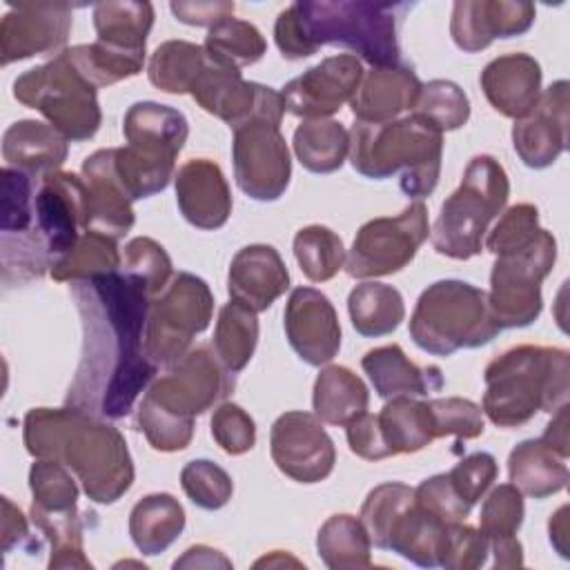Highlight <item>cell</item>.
<instances>
[{
	"label": "cell",
	"instance_id": "obj_1",
	"mask_svg": "<svg viewBox=\"0 0 570 570\" xmlns=\"http://www.w3.org/2000/svg\"><path fill=\"white\" fill-rule=\"evenodd\" d=\"M69 289L80 314L82 352L65 403L102 419H122L158 370L145 354L151 298L122 269L76 281Z\"/></svg>",
	"mask_w": 570,
	"mask_h": 570
},
{
	"label": "cell",
	"instance_id": "obj_2",
	"mask_svg": "<svg viewBox=\"0 0 570 570\" xmlns=\"http://www.w3.org/2000/svg\"><path fill=\"white\" fill-rule=\"evenodd\" d=\"M22 439L33 459L67 465L94 503H116L134 483V461L120 430L82 407L29 410Z\"/></svg>",
	"mask_w": 570,
	"mask_h": 570
},
{
	"label": "cell",
	"instance_id": "obj_3",
	"mask_svg": "<svg viewBox=\"0 0 570 570\" xmlns=\"http://www.w3.org/2000/svg\"><path fill=\"white\" fill-rule=\"evenodd\" d=\"M234 390V374L209 345L191 347L151 381L138 410L136 428L160 452L185 450L194 436V419Z\"/></svg>",
	"mask_w": 570,
	"mask_h": 570
},
{
	"label": "cell",
	"instance_id": "obj_4",
	"mask_svg": "<svg viewBox=\"0 0 570 570\" xmlns=\"http://www.w3.org/2000/svg\"><path fill=\"white\" fill-rule=\"evenodd\" d=\"M570 354L563 347L517 345L492 358L483 372L481 410L499 428L525 425L537 412L568 403Z\"/></svg>",
	"mask_w": 570,
	"mask_h": 570
},
{
	"label": "cell",
	"instance_id": "obj_5",
	"mask_svg": "<svg viewBox=\"0 0 570 570\" xmlns=\"http://www.w3.org/2000/svg\"><path fill=\"white\" fill-rule=\"evenodd\" d=\"M443 134L416 114L390 122H354L350 129V163L374 180L401 174L410 198L434 191L441 174Z\"/></svg>",
	"mask_w": 570,
	"mask_h": 570
},
{
	"label": "cell",
	"instance_id": "obj_6",
	"mask_svg": "<svg viewBox=\"0 0 570 570\" xmlns=\"http://www.w3.org/2000/svg\"><path fill=\"white\" fill-rule=\"evenodd\" d=\"M405 2L363 0H303L292 11L312 53L323 45L350 49L372 67L399 65V27L407 13Z\"/></svg>",
	"mask_w": 570,
	"mask_h": 570
},
{
	"label": "cell",
	"instance_id": "obj_7",
	"mask_svg": "<svg viewBox=\"0 0 570 570\" xmlns=\"http://www.w3.org/2000/svg\"><path fill=\"white\" fill-rule=\"evenodd\" d=\"M499 332L488 292L459 278H443L423 289L410 318V338L432 356L481 347Z\"/></svg>",
	"mask_w": 570,
	"mask_h": 570
},
{
	"label": "cell",
	"instance_id": "obj_8",
	"mask_svg": "<svg viewBox=\"0 0 570 570\" xmlns=\"http://www.w3.org/2000/svg\"><path fill=\"white\" fill-rule=\"evenodd\" d=\"M510 196L508 174L488 154L474 156L452 191L441 205L430 240L432 247L454 261H468L483 249L490 223L503 212Z\"/></svg>",
	"mask_w": 570,
	"mask_h": 570
},
{
	"label": "cell",
	"instance_id": "obj_9",
	"mask_svg": "<svg viewBox=\"0 0 570 570\" xmlns=\"http://www.w3.org/2000/svg\"><path fill=\"white\" fill-rule=\"evenodd\" d=\"M96 87L69 62L65 51L13 80V98L40 111L67 140H89L100 129Z\"/></svg>",
	"mask_w": 570,
	"mask_h": 570
},
{
	"label": "cell",
	"instance_id": "obj_10",
	"mask_svg": "<svg viewBox=\"0 0 570 570\" xmlns=\"http://www.w3.org/2000/svg\"><path fill=\"white\" fill-rule=\"evenodd\" d=\"M557 261V240L541 227L525 247L497 256L490 272L488 307L501 330L532 325L543 307L541 283Z\"/></svg>",
	"mask_w": 570,
	"mask_h": 570
},
{
	"label": "cell",
	"instance_id": "obj_11",
	"mask_svg": "<svg viewBox=\"0 0 570 570\" xmlns=\"http://www.w3.org/2000/svg\"><path fill=\"white\" fill-rule=\"evenodd\" d=\"M214 314V296L209 285L189 274L178 272L163 294H158L145 323V354L158 365H171L191 347L196 334L205 332Z\"/></svg>",
	"mask_w": 570,
	"mask_h": 570
},
{
	"label": "cell",
	"instance_id": "obj_12",
	"mask_svg": "<svg viewBox=\"0 0 570 570\" xmlns=\"http://www.w3.org/2000/svg\"><path fill=\"white\" fill-rule=\"evenodd\" d=\"M430 234L428 207L410 203L399 216L372 218L354 236L345 258L352 278H379L401 272L419 252Z\"/></svg>",
	"mask_w": 570,
	"mask_h": 570
},
{
	"label": "cell",
	"instance_id": "obj_13",
	"mask_svg": "<svg viewBox=\"0 0 570 570\" xmlns=\"http://www.w3.org/2000/svg\"><path fill=\"white\" fill-rule=\"evenodd\" d=\"M234 178L243 194L254 200H278L292 178V160L281 125L249 120L234 129L232 140Z\"/></svg>",
	"mask_w": 570,
	"mask_h": 570
},
{
	"label": "cell",
	"instance_id": "obj_14",
	"mask_svg": "<svg viewBox=\"0 0 570 570\" xmlns=\"http://www.w3.org/2000/svg\"><path fill=\"white\" fill-rule=\"evenodd\" d=\"M189 94L207 114L220 118L232 129L256 118L281 125L285 114L281 91L243 80L240 71L212 65L209 60Z\"/></svg>",
	"mask_w": 570,
	"mask_h": 570
},
{
	"label": "cell",
	"instance_id": "obj_15",
	"mask_svg": "<svg viewBox=\"0 0 570 570\" xmlns=\"http://www.w3.org/2000/svg\"><path fill=\"white\" fill-rule=\"evenodd\" d=\"M269 454L276 468L298 481L318 483L327 479L336 463V450L323 421L309 412H285L269 430Z\"/></svg>",
	"mask_w": 570,
	"mask_h": 570
},
{
	"label": "cell",
	"instance_id": "obj_16",
	"mask_svg": "<svg viewBox=\"0 0 570 570\" xmlns=\"http://www.w3.org/2000/svg\"><path fill=\"white\" fill-rule=\"evenodd\" d=\"M36 229L47 243L51 265L65 256L89 229L87 185L71 171H51L40 178L33 198Z\"/></svg>",
	"mask_w": 570,
	"mask_h": 570
},
{
	"label": "cell",
	"instance_id": "obj_17",
	"mask_svg": "<svg viewBox=\"0 0 570 570\" xmlns=\"http://www.w3.org/2000/svg\"><path fill=\"white\" fill-rule=\"evenodd\" d=\"M361 78L363 65L356 56L338 53L323 58L283 87L285 111L303 120L327 118L352 100Z\"/></svg>",
	"mask_w": 570,
	"mask_h": 570
},
{
	"label": "cell",
	"instance_id": "obj_18",
	"mask_svg": "<svg viewBox=\"0 0 570 570\" xmlns=\"http://www.w3.org/2000/svg\"><path fill=\"white\" fill-rule=\"evenodd\" d=\"M73 24V9L62 2L11 4L0 22V60L11 65L40 53H60ZM65 51V49H62Z\"/></svg>",
	"mask_w": 570,
	"mask_h": 570
},
{
	"label": "cell",
	"instance_id": "obj_19",
	"mask_svg": "<svg viewBox=\"0 0 570 570\" xmlns=\"http://www.w3.org/2000/svg\"><path fill=\"white\" fill-rule=\"evenodd\" d=\"M122 136L127 140L125 149L134 160L149 169L174 176L176 156L185 147L189 125L178 109L142 100L127 109Z\"/></svg>",
	"mask_w": 570,
	"mask_h": 570
},
{
	"label": "cell",
	"instance_id": "obj_20",
	"mask_svg": "<svg viewBox=\"0 0 570 570\" xmlns=\"http://www.w3.org/2000/svg\"><path fill=\"white\" fill-rule=\"evenodd\" d=\"M568 107L570 85L557 80L541 91L528 116L514 120L512 147L523 165L546 169L568 149Z\"/></svg>",
	"mask_w": 570,
	"mask_h": 570
},
{
	"label": "cell",
	"instance_id": "obj_21",
	"mask_svg": "<svg viewBox=\"0 0 570 570\" xmlns=\"http://www.w3.org/2000/svg\"><path fill=\"white\" fill-rule=\"evenodd\" d=\"M285 334L289 347L307 365L330 363L341 347V325L330 298L314 287L292 289L285 305Z\"/></svg>",
	"mask_w": 570,
	"mask_h": 570
},
{
	"label": "cell",
	"instance_id": "obj_22",
	"mask_svg": "<svg viewBox=\"0 0 570 570\" xmlns=\"http://www.w3.org/2000/svg\"><path fill=\"white\" fill-rule=\"evenodd\" d=\"M532 2L508 0H459L452 7L450 36L465 53L490 47L497 38H514L525 33L534 22Z\"/></svg>",
	"mask_w": 570,
	"mask_h": 570
},
{
	"label": "cell",
	"instance_id": "obj_23",
	"mask_svg": "<svg viewBox=\"0 0 570 570\" xmlns=\"http://www.w3.org/2000/svg\"><path fill=\"white\" fill-rule=\"evenodd\" d=\"M176 203L187 223L198 229H218L232 214V191L214 160L191 158L174 176Z\"/></svg>",
	"mask_w": 570,
	"mask_h": 570
},
{
	"label": "cell",
	"instance_id": "obj_24",
	"mask_svg": "<svg viewBox=\"0 0 570 570\" xmlns=\"http://www.w3.org/2000/svg\"><path fill=\"white\" fill-rule=\"evenodd\" d=\"M80 176L87 185L89 229L111 238H122L134 227V209L127 189L122 187L116 167L114 149H98L85 158Z\"/></svg>",
	"mask_w": 570,
	"mask_h": 570
},
{
	"label": "cell",
	"instance_id": "obj_25",
	"mask_svg": "<svg viewBox=\"0 0 570 570\" xmlns=\"http://www.w3.org/2000/svg\"><path fill=\"white\" fill-rule=\"evenodd\" d=\"M289 287V272L272 245H247L236 252L227 274L232 301L265 312Z\"/></svg>",
	"mask_w": 570,
	"mask_h": 570
},
{
	"label": "cell",
	"instance_id": "obj_26",
	"mask_svg": "<svg viewBox=\"0 0 570 570\" xmlns=\"http://www.w3.org/2000/svg\"><path fill=\"white\" fill-rule=\"evenodd\" d=\"M423 82L407 65L372 67L350 100L356 122H390L414 109Z\"/></svg>",
	"mask_w": 570,
	"mask_h": 570
},
{
	"label": "cell",
	"instance_id": "obj_27",
	"mask_svg": "<svg viewBox=\"0 0 570 570\" xmlns=\"http://www.w3.org/2000/svg\"><path fill=\"white\" fill-rule=\"evenodd\" d=\"M481 89L501 116L519 120L541 96V67L528 53L499 56L481 71Z\"/></svg>",
	"mask_w": 570,
	"mask_h": 570
},
{
	"label": "cell",
	"instance_id": "obj_28",
	"mask_svg": "<svg viewBox=\"0 0 570 570\" xmlns=\"http://www.w3.org/2000/svg\"><path fill=\"white\" fill-rule=\"evenodd\" d=\"M361 367L381 399L428 396L443 387V374L436 365L412 363L396 343L370 350Z\"/></svg>",
	"mask_w": 570,
	"mask_h": 570
},
{
	"label": "cell",
	"instance_id": "obj_29",
	"mask_svg": "<svg viewBox=\"0 0 570 570\" xmlns=\"http://www.w3.org/2000/svg\"><path fill=\"white\" fill-rule=\"evenodd\" d=\"M69 140L47 122L18 120L2 136L4 167L20 169L33 178H42L67 160Z\"/></svg>",
	"mask_w": 570,
	"mask_h": 570
},
{
	"label": "cell",
	"instance_id": "obj_30",
	"mask_svg": "<svg viewBox=\"0 0 570 570\" xmlns=\"http://www.w3.org/2000/svg\"><path fill=\"white\" fill-rule=\"evenodd\" d=\"M523 523V494L512 483L497 485L481 505L479 532L485 537L497 568L523 566L517 530Z\"/></svg>",
	"mask_w": 570,
	"mask_h": 570
},
{
	"label": "cell",
	"instance_id": "obj_31",
	"mask_svg": "<svg viewBox=\"0 0 570 570\" xmlns=\"http://www.w3.org/2000/svg\"><path fill=\"white\" fill-rule=\"evenodd\" d=\"M508 474L510 483L532 499H546L561 492L570 479L566 459L541 439H525L512 448L508 456Z\"/></svg>",
	"mask_w": 570,
	"mask_h": 570
},
{
	"label": "cell",
	"instance_id": "obj_32",
	"mask_svg": "<svg viewBox=\"0 0 570 570\" xmlns=\"http://www.w3.org/2000/svg\"><path fill=\"white\" fill-rule=\"evenodd\" d=\"M376 423L390 456L414 454L436 439L430 403L414 396L390 399L376 414Z\"/></svg>",
	"mask_w": 570,
	"mask_h": 570
},
{
	"label": "cell",
	"instance_id": "obj_33",
	"mask_svg": "<svg viewBox=\"0 0 570 570\" xmlns=\"http://www.w3.org/2000/svg\"><path fill=\"white\" fill-rule=\"evenodd\" d=\"M185 530V510L167 492L142 497L129 514V537L134 546L147 554L165 552Z\"/></svg>",
	"mask_w": 570,
	"mask_h": 570
},
{
	"label": "cell",
	"instance_id": "obj_34",
	"mask_svg": "<svg viewBox=\"0 0 570 570\" xmlns=\"http://www.w3.org/2000/svg\"><path fill=\"white\" fill-rule=\"evenodd\" d=\"M312 405L323 423L347 425L367 412L370 392L350 367L327 365L314 381Z\"/></svg>",
	"mask_w": 570,
	"mask_h": 570
},
{
	"label": "cell",
	"instance_id": "obj_35",
	"mask_svg": "<svg viewBox=\"0 0 570 570\" xmlns=\"http://www.w3.org/2000/svg\"><path fill=\"white\" fill-rule=\"evenodd\" d=\"M154 24V7L149 2H98L94 7V27L98 42L145 56L147 36Z\"/></svg>",
	"mask_w": 570,
	"mask_h": 570
},
{
	"label": "cell",
	"instance_id": "obj_36",
	"mask_svg": "<svg viewBox=\"0 0 570 570\" xmlns=\"http://www.w3.org/2000/svg\"><path fill=\"white\" fill-rule=\"evenodd\" d=\"M347 312L354 330L367 338L392 334L405 318L401 292L376 281H365L350 292Z\"/></svg>",
	"mask_w": 570,
	"mask_h": 570
},
{
	"label": "cell",
	"instance_id": "obj_37",
	"mask_svg": "<svg viewBox=\"0 0 570 570\" xmlns=\"http://www.w3.org/2000/svg\"><path fill=\"white\" fill-rule=\"evenodd\" d=\"M294 154L312 174H332L343 167L350 156V131L330 118L303 120L294 129Z\"/></svg>",
	"mask_w": 570,
	"mask_h": 570
},
{
	"label": "cell",
	"instance_id": "obj_38",
	"mask_svg": "<svg viewBox=\"0 0 570 570\" xmlns=\"http://www.w3.org/2000/svg\"><path fill=\"white\" fill-rule=\"evenodd\" d=\"M316 550L321 561L332 570H361L370 566L372 541L361 519L334 514L321 525Z\"/></svg>",
	"mask_w": 570,
	"mask_h": 570
},
{
	"label": "cell",
	"instance_id": "obj_39",
	"mask_svg": "<svg viewBox=\"0 0 570 570\" xmlns=\"http://www.w3.org/2000/svg\"><path fill=\"white\" fill-rule=\"evenodd\" d=\"M258 343V318L256 312L238 301H229L220 307L212 350L216 358L232 372L238 374L254 356Z\"/></svg>",
	"mask_w": 570,
	"mask_h": 570
},
{
	"label": "cell",
	"instance_id": "obj_40",
	"mask_svg": "<svg viewBox=\"0 0 570 570\" xmlns=\"http://www.w3.org/2000/svg\"><path fill=\"white\" fill-rule=\"evenodd\" d=\"M207 67L205 49L189 40H167L147 62L149 82L165 94H187Z\"/></svg>",
	"mask_w": 570,
	"mask_h": 570
},
{
	"label": "cell",
	"instance_id": "obj_41",
	"mask_svg": "<svg viewBox=\"0 0 570 570\" xmlns=\"http://www.w3.org/2000/svg\"><path fill=\"white\" fill-rule=\"evenodd\" d=\"M122 258L116 238L87 229L80 234L76 245L51 265L49 274L58 283H76L118 272Z\"/></svg>",
	"mask_w": 570,
	"mask_h": 570
},
{
	"label": "cell",
	"instance_id": "obj_42",
	"mask_svg": "<svg viewBox=\"0 0 570 570\" xmlns=\"http://www.w3.org/2000/svg\"><path fill=\"white\" fill-rule=\"evenodd\" d=\"M203 49L212 65L240 71L265 56L267 42L252 22L227 18L209 29Z\"/></svg>",
	"mask_w": 570,
	"mask_h": 570
},
{
	"label": "cell",
	"instance_id": "obj_43",
	"mask_svg": "<svg viewBox=\"0 0 570 570\" xmlns=\"http://www.w3.org/2000/svg\"><path fill=\"white\" fill-rule=\"evenodd\" d=\"M294 256L301 272L314 283L334 278L347 258L341 236L323 225H307L296 232Z\"/></svg>",
	"mask_w": 570,
	"mask_h": 570
},
{
	"label": "cell",
	"instance_id": "obj_44",
	"mask_svg": "<svg viewBox=\"0 0 570 570\" xmlns=\"http://www.w3.org/2000/svg\"><path fill=\"white\" fill-rule=\"evenodd\" d=\"M65 56L96 89L138 76L145 65V56L118 51L98 40L91 45L69 47L65 49Z\"/></svg>",
	"mask_w": 570,
	"mask_h": 570
},
{
	"label": "cell",
	"instance_id": "obj_45",
	"mask_svg": "<svg viewBox=\"0 0 570 570\" xmlns=\"http://www.w3.org/2000/svg\"><path fill=\"white\" fill-rule=\"evenodd\" d=\"M31 514H65L76 510L78 485L60 461L38 459L29 470Z\"/></svg>",
	"mask_w": 570,
	"mask_h": 570
},
{
	"label": "cell",
	"instance_id": "obj_46",
	"mask_svg": "<svg viewBox=\"0 0 570 570\" xmlns=\"http://www.w3.org/2000/svg\"><path fill=\"white\" fill-rule=\"evenodd\" d=\"M412 114L428 120L441 134L454 131L468 122L470 100L456 82L430 80L421 87V94Z\"/></svg>",
	"mask_w": 570,
	"mask_h": 570
},
{
	"label": "cell",
	"instance_id": "obj_47",
	"mask_svg": "<svg viewBox=\"0 0 570 570\" xmlns=\"http://www.w3.org/2000/svg\"><path fill=\"white\" fill-rule=\"evenodd\" d=\"M31 521L51 543L49 568H91L82 548V519L78 510L65 514H31Z\"/></svg>",
	"mask_w": 570,
	"mask_h": 570
},
{
	"label": "cell",
	"instance_id": "obj_48",
	"mask_svg": "<svg viewBox=\"0 0 570 570\" xmlns=\"http://www.w3.org/2000/svg\"><path fill=\"white\" fill-rule=\"evenodd\" d=\"M120 269L134 276L154 301L169 285L171 258L160 243L147 236H138L125 245Z\"/></svg>",
	"mask_w": 570,
	"mask_h": 570
},
{
	"label": "cell",
	"instance_id": "obj_49",
	"mask_svg": "<svg viewBox=\"0 0 570 570\" xmlns=\"http://www.w3.org/2000/svg\"><path fill=\"white\" fill-rule=\"evenodd\" d=\"M412 501H414V488L399 481H387L370 490L361 508V521L370 534V541L376 548L385 550V539L394 519Z\"/></svg>",
	"mask_w": 570,
	"mask_h": 570
},
{
	"label": "cell",
	"instance_id": "obj_50",
	"mask_svg": "<svg viewBox=\"0 0 570 570\" xmlns=\"http://www.w3.org/2000/svg\"><path fill=\"white\" fill-rule=\"evenodd\" d=\"M2 216H0V232L2 236H20L36 229V214H33V198H36V183L33 176L4 167L2 169Z\"/></svg>",
	"mask_w": 570,
	"mask_h": 570
},
{
	"label": "cell",
	"instance_id": "obj_51",
	"mask_svg": "<svg viewBox=\"0 0 570 570\" xmlns=\"http://www.w3.org/2000/svg\"><path fill=\"white\" fill-rule=\"evenodd\" d=\"M180 485L187 499L203 510L223 508L234 492L232 476L207 459L189 461L180 472Z\"/></svg>",
	"mask_w": 570,
	"mask_h": 570
},
{
	"label": "cell",
	"instance_id": "obj_52",
	"mask_svg": "<svg viewBox=\"0 0 570 570\" xmlns=\"http://www.w3.org/2000/svg\"><path fill=\"white\" fill-rule=\"evenodd\" d=\"M539 232V209L530 203H519L503 212L485 238V249L494 256H503L532 243Z\"/></svg>",
	"mask_w": 570,
	"mask_h": 570
},
{
	"label": "cell",
	"instance_id": "obj_53",
	"mask_svg": "<svg viewBox=\"0 0 570 570\" xmlns=\"http://www.w3.org/2000/svg\"><path fill=\"white\" fill-rule=\"evenodd\" d=\"M428 403L432 410L436 439L454 434L459 441L461 439L468 441L483 434L485 430L483 410L474 401L461 399V396H445V399H432Z\"/></svg>",
	"mask_w": 570,
	"mask_h": 570
},
{
	"label": "cell",
	"instance_id": "obj_54",
	"mask_svg": "<svg viewBox=\"0 0 570 570\" xmlns=\"http://www.w3.org/2000/svg\"><path fill=\"white\" fill-rule=\"evenodd\" d=\"M212 436L232 456L245 454L256 443L254 419L236 403H220L212 414Z\"/></svg>",
	"mask_w": 570,
	"mask_h": 570
},
{
	"label": "cell",
	"instance_id": "obj_55",
	"mask_svg": "<svg viewBox=\"0 0 570 570\" xmlns=\"http://www.w3.org/2000/svg\"><path fill=\"white\" fill-rule=\"evenodd\" d=\"M416 503L445 523H461L470 514L472 505L465 503L454 490L448 474H434L414 488Z\"/></svg>",
	"mask_w": 570,
	"mask_h": 570
},
{
	"label": "cell",
	"instance_id": "obj_56",
	"mask_svg": "<svg viewBox=\"0 0 570 570\" xmlns=\"http://www.w3.org/2000/svg\"><path fill=\"white\" fill-rule=\"evenodd\" d=\"M488 541L485 537L468 525V523H452L448 528V537H445V546H443V554H441V563L448 570H474L481 568L488 559Z\"/></svg>",
	"mask_w": 570,
	"mask_h": 570
},
{
	"label": "cell",
	"instance_id": "obj_57",
	"mask_svg": "<svg viewBox=\"0 0 570 570\" xmlns=\"http://www.w3.org/2000/svg\"><path fill=\"white\" fill-rule=\"evenodd\" d=\"M497 474H499V465L490 452L468 454L448 472L454 490L470 505H474L488 492Z\"/></svg>",
	"mask_w": 570,
	"mask_h": 570
},
{
	"label": "cell",
	"instance_id": "obj_58",
	"mask_svg": "<svg viewBox=\"0 0 570 570\" xmlns=\"http://www.w3.org/2000/svg\"><path fill=\"white\" fill-rule=\"evenodd\" d=\"M345 436H347L350 450L365 461H381V459L390 456L383 445V439H381L376 414L365 412L358 419H354L352 423H347Z\"/></svg>",
	"mask_w": 570,
	"mask_h": 570
},
{
	"label": "cell",
	"instance_id": "obj_59",
	"mask_svg": "<svg viewBox=\"0 0 570 570\" xmlns=\"http://www.w3.org/2000/svg\"><path fill=\"white\" fill-rule=\"evenodd\" d=\"M176 20L191 27H214L227 18H234L236 4L229 0H196V2H171Z\"/></svg>",
	"mask_w": 570,
	"mask_h": 570
},
{
	"label": "cell",
	"instance_id": "obj_60",
	"mask_svg": "<svg viewBox=\"0 0 570 570\" xmlns=\"http://www.w3.org/2000/svg\"><path fill=\"white\" fill-rule=\"evenodd\" d=\"M31 541L24 514L2 497V552H11L16 546H27Z\"/></svg>",
	"mask_w": 570,
	"mask_h": 570
},
{
	"label": "cell",
	"instance_id": "obj_61",
	"mask_svg": "<svg viewBox=\"0 0 570 570\" xmlns=\"http://www.w3.org/2000/svg\"><path fill=\"white\" fill-rule=\"evenodd\" d=\"M568 403L554 410L552 421L546 425V432L539 436L548 448H552L559 456L568 459L570 448H568Z\"/></svg>",
	"mask_w": 570,
	"mask_h": 570
},
{
	"label": "cell",
	"instance_id": "obj_62",
	"mask_svg": "<svg viewBox=\"0 0 570 570\" xmlns=\"http://www.w3.org/2000/svg\"><path fill=\"white\" fill-rule=\"evenodd\" d=\"M216 566L232 568V561L209 546H194L185 550L180 559L174 561V568H216Z\"/></svg>",
	"mask_w": 570,
	"mask_h": 570
},
{
	"label": "cell",
	"instance_id": "obj_63",
	"mask_svg": "<svg viewBox=\"0 0 570 570\" xmlns=\"http://www.w3.org/2000/svg\"><path fill=\"white\" fill-rule=\"evenodd\" d=\"M550 543L557 548L561 557H568V505H561L548 523Z\"/></svg>",
	"mask_w": 570,
	"mask_h": 570
},
{
	"label": "cell",
	"instance_id": "obj_64",
	"mask_svg": "<svg viewBox=\"0 0 570 570\" xmlns=\"http://www.w3.org/2000/svg\"><path fill=\"white\" fill-rule=\"evenodd\" d=\"M287 566V563H292V566H301V561H296L294 557H287V554H283L281 550H274L272 552V557H265V559H261V561H256V568H261V566Z\"/></svg>",
	"mask_w": 570,
	"mask_h": 570
}]
</instances>
